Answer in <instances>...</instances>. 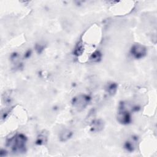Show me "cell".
<instances>
[{"instance_id": "cell-7", "label": "cell", "mask_w": 157, "mask_h": 157, "mask_svg": "<svg viewBox=\"0 0 157 157\" xmlns=\"http://www.w3.org/2000/svg\"><path fill=\"white\" fill-rule=\"evenodd\" d=\"M117 85L114 83H112L109 84L107 87V91L110 95H113L117 91Z\"/></svg>"}, {"instance_id": "cell-2", "label": "cell", "mask_w": 157, "mask_h": 157, "mask_svg": "<svg viewBox=\"0 0 157 157\" xmlns=\"http://www.w3.org/2000/svg\"><path fill=\"white\" fill-rule=\"evenodd\" d=\"M90 98L86 95H79L75 97L72 100L73 105L77 109H84L88 104Z\"/></svg>"}, {"instance_id": "cell-4", "label": "cell", "mask_w": 157, "mask_h": 157, "mask_svg": "<svg viewBox=\"0 0 157 157\" xmlns=\"http://www.w3.org/2000/svg\"><path fill=\"white\" fill-rule=\"evenodd\" d=\"M118 120L123 124H127L130 121L129 113L124 109L123 105L120 108V110L118 113Z\"/></svg>"}, {"instance_id": "cell-3", "label": "cell", "mask_w": 157, "mask_h": 157, "mask_svg": "<svg viewBox=\"0 0 157 157\" xmlns=\"http://www.w3.org/2000/svg\"><path fill=\"white\" fill-rule=\"evenodd\" d=\"M132 55L136 58H140L144 57L146 54V48L141 45H134L131 50Z\"/></svg>"}, {"instance_id": "cell-8", "label": "cell", "mask_w": 157, "mask_h": 157, "mask_svg": "<svg viewBox=\"0 0 157 157\" xmlns=\"http://www.w3.org/2000/svg\"><path fill=\"white\" fill-rule=\"evenodd\" d=\"M100 56H101L100 53L98 52H96L93 53V55L91 56V59L93 60V61H97L100 58Z\"/></svg>"}, {"instance_id": "cell-5", "label": "cell", "mask_w": 157, "mask_h": 157, "mask_svg": "<svg viewBox=\"0 0 157 157\" xmlns=\"http://www.w3.org/2000/svg\"><path fill=\"white\" fill-rule=\"evenodd\" d=\"M104 127L103 121L101 120H97L93 122L91 128L93 132H99Z\"/></svg>"}, {"instance_id": "cell-6", "label": "cell", "mask_w": 157, "mask_h": 157, "mask_svg": "<svg viewBox=\"0 0 157 157\" xmlns=\"http://www.w3.org/2000/svg\"><path fill=\"white\" fill-rule=\"evenodd\" d=\"M72 136V132L69 130L64 131L60 134V139L61 141H65L69 139Z\"/></svg>"}, {"instance_id": "cell-1", "label": "cell", "mask_w": 157, "mask_h": 157, "mask_svg": "<svg viewBox=\"0 0 157 157\" xmlns=\"http://www.w3.org/2000/svg\"><path fill=\"white\" fill-rule=\"evenodd\" d=\"M26 137L23 134H16L7 142V145L10 147L14 153H23L26 150Z\"/></svg>"}]
</instances>
